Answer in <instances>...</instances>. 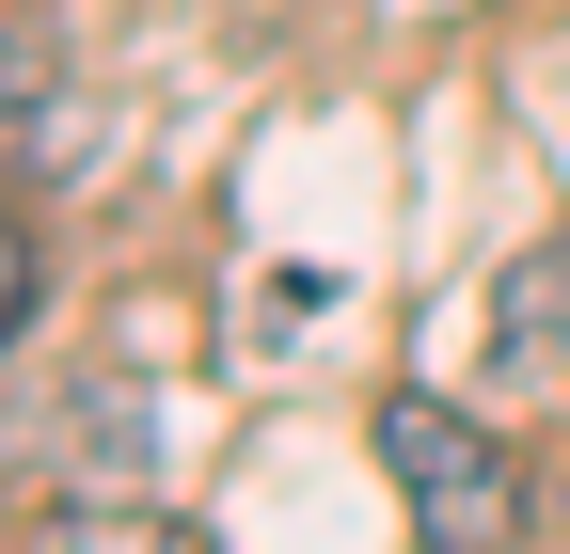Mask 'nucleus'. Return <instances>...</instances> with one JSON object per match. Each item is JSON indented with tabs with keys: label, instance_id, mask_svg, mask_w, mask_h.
Masks as SVG:
<instances>
[{
	"label": "nucleus",
	"instance_id": "2",
	"mask_svg": "<svg viewBox=\"0 0 570 554\" xmlns=\"http://www.w3.org/2000/svg\"><path fill=\"white\" fill-rule=\"evenodd\" d=\"M17 317H32V238L0 222V349H17Z\"/></svg>",
	"mask_w": 570,
	"mask_h": 554
},
{
	"label": "nucleus",
	"instance_id": "1",
	"mask_svg": "<svg viewBox=\"0 0 570 554\" xmlns=\"http://www.w3.org/2000/svg\"><path fill=\"white\" fill-rule=\"evenodd\" d=\"M381 475H396V507L428 538H508L523 523V444L491 412H460V396H396L381 412Z\"/></svg>",
	"mask_w": 570,
	"mask_h": 554
},
{
	"label": "nucleus",
	"instance_id": "3",
	"mask_svg": "<svg viewBox=\"0 0 570 554\" xmlns=\"http://www.w3.org/2000/svg\"><path fill=\"white\" fill-rule=\"evenodd\" d=\"M554 538H570V492H554Z\"/></svg>",
	"mask_w": 570,
	"mask_h": 554
}]
</instances>
